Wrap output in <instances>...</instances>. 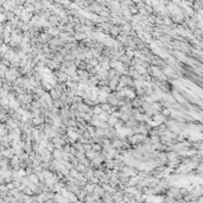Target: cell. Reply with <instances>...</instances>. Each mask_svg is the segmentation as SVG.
I'll return each instance as SVG.
<instances>
[{
    "label": "cell",
    "instance_id": "obj_1",
    "mask_svg": "<svg viewBox=\"0 0 203 203\" xmlns=\"http://www.w3.org/2000/svg\"><path fill=\"white\" fill-rule=\"evenodd\" d=\"M143 105V100H139V99H134L133 101H132V106L133 107H138V106H141Z\"/></svg>",
    "mask_w": 203,
    "mask_h": 203
}]
</instances>
